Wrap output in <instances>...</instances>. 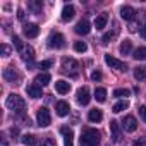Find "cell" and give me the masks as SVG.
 Segmentation results:
<instances>
[{
    "mask_svg": "<svg viewBox=\"0 0 146 146\" xmlns=\"http://www.w3.org/2000/svg\"><path fill=\"white\" fill-rule=\"evenodd\" d=\"M100 131L96 129H84L81 134V146H98L100 144Z\"/></svg>",
    "mask_w": 146,
    "mask_h": 146,
    "instance_id": "2",
    "label": "cell"
},
{
    "mask_svg": "<svg viewBox=\"0 0 146 146\" xmlns=\"http://www.w3.org/2000/svg\"><path fill=\"white\" fill-rule=\"evenodd\" d=\"M62 70L65 72V74H69L70 78H76L79 74V64H78V60L70 58V57L62 58Z\"/></svg>",
    "mask_w": 146,
    "mask_h": 146,
    "instance_id": "3",
    "label": "cell"
},
{
    "mask_svg": "<svg viewBox=\"0 0 146 146\" xmlns=\"http://www.w3.org/2000/svg\"><path fill=\"white\" fill-rule=\"evenodd\" d=\"M36 119H38V124H40L41 127H48V125L52 124V115H50V110H48L46 107L38 108V112H36Z\"/></svg>",
    "mask_w": 146,
    "mask_h": 146,
    "instance_id": "4",
    "label": "cell"
},
{
    "mask_svg": "<svg viewBox=\"0 0 146 146\" xmlns=\"http://www.w3.org/2000/svg\"><path fill=\"white\" fill-rule=\"evenodd\" d=\"M26 91H28V96H31V98H41V96H43L41 86H38L36 83H35V84H29V86L26 88Z\"/></svg>",
    "mask_w": 146,
    "mask_h": 146,
    "instance_id": "16",
    "label": "cell"
},
{
    "mask_svg": "<svg viewBox=\"0 0 146 146\" xmlns=\"http://www.w3.org/2000/svg\"><path fill=\"white\" fill-rule=\"evenodd\" d=\"M60 132L64 136V146H74V132H72V129L62 127Z\"/></svg>",
    "mask_w": 146,
    "mask_h": 146,
    "instance_id": "8",
    "label": "cell"
},
{
    "mask_svg": "<svg viewBox=\"0 0 146 146\" xmlns=\"http://www.w3.org/2000/svg\"><path fill=\"white\" fill-rule=\"evenodd\" d=\"M113 36H115V31H113V33H105V35H103V38H102V43H103V45L110 43V40H112Z\"/></svg>",
    "mask_w": 146,
    "mask_h": 146,
    "instance_id": "33",
    "label": "cell"
},
{
    "mask_svg": "<svg viewBox=\"0 0 146 146\" xmlns=\"http://www.w3.org/2000/svg\"><path fill=\"white\" fill-rule=\"evenodd\" d=\"M50 81H52V78H50L48 72H40V74L35 78V83H36L38 86H46Z\"/></svg>",
    "mask_w": 146,
    "mask_h": 146,
    "instance_id": "19",
    "label": "cell"
},
{
    "mask_svg": "<svg viewBox=\"0 0 146 146\" xmlns=\"http://www.w3.org/2000/svg\"><path fill=\"white\" fill-rule=\"evenodd\" d=\"M40 146H57V143L52 139V137H46V139H43L41 141V144Z\"/></svg>",
    "mask_w": 146,
    "mask_h": 146,
    "instance_id": "34",
    "label": "cell"
},
{
    "mask_svg": "<svg viewBox=\"0 0 146 146\" xmlns=\"http://www.w3.org/2000/svg\"><path fill=\"white\" fill-rule=\"evenodd\" d=\"M4 79L9 83H17L21 78H19V74L16 72L14 67H7V69H4Z\"/></svg>",
    "mask_w": 146,
    "mask_h": 146,
    "instance_id": "9",
    "label": "cell"
},
{
    "mask_svg": "<svg viewBox=\"0 0 146 146\" xmlns=\"http://www.w3.org/2000/svg\"><path fill=\"white\" fill-rule=\"evenodd\" d=\"M11 134H12V136H17V134H19L17 127H12V129H11Z\"/></svg>",
    "mask_w": 146,
    "mask_h": 146,
    "instance_id": "42",
    "label": "cell"
},
{
    "mask_svg": "<svg viewBox=\"0 0 146 146\" xmlns=\"http://www.w3.org/2000/svg\"><path fill=\"white\" fill-rule=\"evenodd\" d=\"M0 48H2V55H4V57H9V53H11V46H9V45H5V43H4Z\"/></svg>",
    "mask_w": 146,
    "mask_h": 146,
    "instance_id": "36",
    "label": "cell"
},
{
    "mask_svg": "<svg viewBox=\"0 0 146 146\" xmlns=\"http://www.w3.org/2000/svg\"><path fill=\"white\" fill-rule=\"evenodd\" d=\"M107 21H108L107 14H100V16L95 19V28H96V29H103V28L107 26Z\"/></svg>",
    "mask_w": 146,
    "mask_h": 146,
    "instance_id": "22",
    "label": "cell"
},
{
    "mask_svg": "<svg viewBox=\"0 0 146 146\" xmlns=\"http://www.w3.org/2000/svg\"><path fill=\"white\" fill-rule=\"evenodd\" d=\"M21 53H23V58H24L26 62H29V64L33 62V58H35V50H33L31 46H24V50H23Z\"/></svg>",
    "mask_w": 146,
    "mask_h": 146,
    "instance_id": "24",
    "label": "cell"
},
{
    "mask_svg": "<svg viewBox=\"0 0 146 146\" xmlns=\"http://www.w3.org/2000/svg\"><path fill=\"white\" fill-rule=\"evenodd\" d=\"M74 50L79 52V53H84V52L88 50V45H86L84 41H76V43H74Z\"/></svg>",
    "mask_w": 146,
    "mask_h": 146,
    "instance_id": "30",
    "label": "cell"
},
{
    "mask_svg": "<svg viewBox=\"0 0 146 146\" xmlns=\"http://www.w3.org/2000/svg\"><path fill=\"white\" fill-rule=\"evenodd\" d=\"M41 7H43L41 2H29V9L33 12H41Z\"/></svg>",
    "mask_w": 146,
    "mask_h": 146,
    "instance_id": "31",
    "label": "cell"
},
{
    "mask_svg": "<svg viewBox=\"0 0 146 146\" xmlns=\"http://www.w3.org/2000/svg\"><path fill=\"white\" fill-rule=\"evenodd\" d=\"M125 108H129V102H127V100H120V102H117V103L113 105L112 112L120 113V112H122V110H125Z\"/></svg>",
    "mask_w": 146,
    "mask_h": 146,
    "instance_id": "25",
    "label": "cell"
},
{
    "mask_svg": "<svg viewBox=\"0 0 146 146\" xmlns=\"http://www.w3.org/2000/svg\"><path fill=\"white\" fill-rule=\"evenodd\" d=\"M141 36H143V38L146 40V24H144V26L141 28Z\"/></svg>",
    "mask_w": 146,
    "mask_h": 146,
    "instance_id": "41",
    "label": "cell"
},
{
    "mask_svg": "<svg viewBox=\"0 0 146 146\" xmlns=\"http://www.w3.org/2000/svg\"><path fill=\"white\" fill-rule=\"evenodd\" d=\"M88 119H90L91 122H100V120L103 119V113H102V110H98V108H93V110H90V113H88Z\"/></svg>",
    "mask_w": 146,
    "mask_h": 146,
    "instance_id": "20",
    "label": "cell"
},
{
    "mask_svg": "<svg viewBox=\"0 0 146 146\" xmlns=\"http://www.w3.org/2000/svg\"><path fill=\"white\" fill-rule=\"evenodd\" d=\"M5 105H7V108H9V110H12V112H14V113H17V115H23V113H24V110H26V102H24L19 95H16V93H12V95H9V96H7Z\"/></svg>",
    "mask_w": 146,
    "mask_h": 146,
    "instance_id": "1",
    "label": "cell"
},
{
    "mask_svg": "<svg viewBox=\"0 0 146 146\" xmlns=\"http://www.w3.org/2000/svg\"><path fill=\"white\" fill-rule=\"evenodd\" d=\"M17 17H19V19H24V11H23V9L17 11Z\"/></svg>",
    "mask_w": 146,
    "mask_h": 146,
    "instance_id": "40",
    "label": "cell"
},
{
    "mask_svg": "<svg viewBox=\"0 0 146 146\" xmlns=\"http://www.w3.org/2000/svg\"><path fill=\"white\" fill-rule=\"evenodd\" d=\"M105 62H107V65H110L112 69H117V70H127V65H125V62H122V60H119V58H115V57H112V55H105Z\"/></svg>",
    "mask_w": 146,
    "mask_h": 146,
    "instance_id": "6",
    "label": "cell"
},
{
    "mask_svg": "<svg viewBox=\"0 0 146 146\" xmlns=\"http://www.w3.org/2000/svg\"><path fill=\"white\" fill-rule=\"evenodd\" d=\"M48 46L50 48H64L65 46V38L60 33H52L48 38Z\"/></svg>",
    "mask_w": 146,
    "mask_h": 146,
    "instance_id": "5",
    "label": "cell"
},
{
    "mask_svg": "<svg viewBox=\"0 0 146 146\" xmlns=\"http://www.w3.org/2000/svg\"><path fill=\"white\" fill-rule=\"evenodd\" d=\"M21 141H23L26 146H35V144H36V137H35L33 134H24V136L21 137Z\"/></svg>",
    "mask_w": 146,
    "mask_h": 146,
    "instance_id": "28",
    "label": "cell"
},
{
    "mask_svg": "<svg viewBox=\"0 0 146 146\" xmlns=\"http://www.w3.org/2000/svg\"><path fill=\"white\" fill-rule=\"evenodd\" d=\"M134 146H146V136H143V137H137V139L134 141Z\"/></svg>",
    "mask_w": 146,
    "mask_h": 146,
    "instance_id": "35",
    "label": "cell"
},
{
    "mask_svg": "<svg viewBox=\"0 0 146 146\" xmlns=\"http://www.w3.org/2000/svg\"><path fill=\"white\" fill-rule=\"evenodd\" d=\"M134 78H136L137 81L146 79V65H139V67L134 69Z\"/></svg>",
    "mask_w": 146,
    "mask_h": 146,
    "instance_id": "21",
    "label": "cell"
},
{
    "mask_svg": "<svg viewBox=\"0 0 146 146\" xmlns=\"http://www.w3.org/2000/svg\"><path fill=\"white\" fill-rule=\"evenodd\" d=\"M132 57H134L136 60H146V46H139V48H136L134 53H132Z\"/></svg>",
    "mask_w": 146,
    "mask_h": 146,
    "instance_id": "27",
    "label": "cell"
},
{
    "mask_svg": "<svg viewBox=\"0 0 146 146\" xmlns=\"http://www.w3.org/2000/svg\"><path fill=\"white\" fill-rule=\"evenodd\" d=\"M23 31H24V35H26L28 38H36V36H38V33H40V28H38V24L28 23V24H24Z\"/></svg>",
    "mask_w": 146,
    "mask_h": 146,
    "instance_id": "10",
    "label": "cell"
},
{
    "mask_svg": "<svg viewBox=\"0 0 146 146\" xmlns=\"http://www.w3.org/2000/svg\"><path fill=\"white\" fill-rule=\"evenodd\" d=\"M95 98H96V102L103 103V102L107 100V90H105V88H96V90H95Z\"/></svg>",
    "mask_w": 146,
    "mask_h": 146,
    "instance_id": "26",
    "label": "cell"
},
{
    "mask_svg": "<svg viewBox=\"0 0 146 146\" xmlns=\"http://www.w3.org/2000/svg\"><path fill=\"white\" fill-rule=\"evenodd\" d=\"M119 50H120L122 55H129L131 50H132V41H131V40H124V41L120 43V48H119Z\"/></svg>",
    "mask_w": 146,
    "mask_h": 146,
    "instance_id": "23",
    "label": "cell"
},
{
    "mask_svg": "<svg viewBox=\"0 0 146 146\" xmlns=\"http://www.w3.org/2000/svg\"><path fill=\"white\" fill-rule=\"evenodd\" d=\"M90 100H91V96H90V90H88L86 86L79 88V90H78V103H79V105H88Z\"/></svg>",
    "mask_w": 146,
    "mask_h": 146,
    "instance_id": "7",
    "label": "cell"
},
{
    "mask_svg": "<svg viewBox=\"0 0 146 146\" xmlns=\"http://www.w3.org/2000/svg\"><path fill=\"white\" fill-rule=\"evenodd\" d=\"M91 31V26H90V23L86 21V19H81L78 24H76V33L78 35H88Z\"/></svg>",
    "mask_w": 146,
    "mask_h": 146,
    "instance_id": "14",
    "label": "cell"
},
{
    "mask_svg": "<svg viewBox=\"0 0 146 146\" xmlns=\"http://www.w3.org/2000/svg\"><path fill=\"white\" fill-rule=\"evenodd\" d=\"M55 91L60 93V95H67V93L70 91V84H69L67 81H64V79H58V81L55 83Z\"/></svg>",
    "mask_w": 146,
    "mask_h": 146,
    "instance_id": "15",
    "label": "cell"
},
{
    "mask_svg": "<svg viewBox=\"0 0 146 146\" xmlns=\"http://www.w3.org/2000/svg\"><path fill=\"white\" fill-rule=\"evenodd\" d=\"M110 131H112V137L115 143H119L122 139V132H120V125L117 120H110Z\"/></svg>",
    "mask_w": 146,
    "mask_h": 146,
    "instance_id": "12",
    "label": "cell"
},
{
    "mask_svg": "<svg viewBox=\"0 0 146 146\" xmlns=\"http://www.w3.org/2000/svg\"><path fill=\"white\" fill-rule=\"evenodd\" d=\"M139 115H141V119L146 122V105H143V107H139Z\"/></svg>",
    "mask_w": 146,
    "mask_h": 146,
    "instance_id": "38",
    "label": "cell"
},
{
    "mask_svg": "<svg viewBox=\"0 0 146 146\" xmlns=\"http://www.w3.org/2000/svg\"><path fill=\"white\" fill-rule=\"evenodd\" d=\"M74 16H76L74 5H65V7L62 9V21H70Z\"/></svg>",
    "mask_w": 146,
    "mask_h": 146,
    "instance_id": "17",
    "label": "cell"
},
{
    "mask_svg": "<svg viewBox=\"0 0 146 146\" xmlns=\"http://www.w3.org/2000/svg\"><path fill=\"white\" fill-rule=\"evenodd\" d=\"M134 16H136V11H134L131 5H124V7L120 9V17H122V19H125V21H131Z\"/></svg>",
    "mask_w": 146,
    "mask_h": 146,
    "instance_id": "18",
    "label": "cell"
},
{
    "mask_svg": "<svg viewBox=\"0 0 146 146\" xmlns=\"http://www.w3.org/2000/svg\"><path fill=\"white\" fill-rule=\"evenodd\" d=\"M12 41H14V46H16L19 52H23V50H24V45H23V41H21V38H19V36H14V38H12Z\"/></svg>",
    "mask_w": 146,
    "mask_h": 146,
    "instance_id": "32",
    "label": "cell"
},
{
    "mask_svg": "<svg viewBox=\"0 0 146 146\" xmlns=\"http://www.w3.org/2000/svg\"><path fill=\"white\" fill-rule=\"evenodd\" d=\"M122 124H124V129H125L127 132H134V131L137 129V120H136L132 115H127Z\"/></svg>",
    "mask_w": 146,
    "mask_h": 146,
    "instance_id": "11",
    "label": "cell"
},
{
    "mask_svg": "<svg viewBox=\"0 0 146 146\" xmlns=\"http://www.w3.org/2000/svg\"><path fill=\"white\" fill-rule=\"evenodd\" d=\"M91 79H93V81H100V79H102V72H100V70H93V72H91Z\"/></svg>",
    "mask_w": 146,
    "mask_h": 146,
    "instance_id": "37",
    "label": "cell"
},
{
    "mask_svg": "<svg viewBox=\"0 0 146 146\" xmlns=\"http://www.w3.org/2000/svg\"><path fill=\"white\" fill-rule=\"evenodd\" d=\"M55 112H57V115L65 117V115H69L70 107H69V103H67V102H57V105H55Z\"/></svg>",
    "mask_w": 146,
    "mask_h": 146,
    "instance_id": "13",
    "label": "cell"
},
{
    "mask_svg": "<svg viewBox=\"0 0 146 146\" xmlns=\"http://www.w3.org/2000/svg\"><path fill=\"white\" fill-rule=\"evenodd\" d=\"M48 67H52V60H45L40 64V69H48Z\"/></svg>",
    "mask_w": 146,
    "mask_h": 146,
    "instance_id": "39",
    "label": "cell"
},
{
    "mask_svg": "<svg viewBox=\"0 0 146 146\" xmlns=\"http://www.w3.org/2000/svg\"><path fill=\"white\" fill-rule=\"evenodd\" d=\"M129 95H131V91L125 90V88H119V90L113 91V96H115V98H125V96H129Z\"/></svg>",
    "mask_w": 146,
    "mask_h": 146,
    "instance_id": "29",
    "label": "cell"
}]
</instances>
